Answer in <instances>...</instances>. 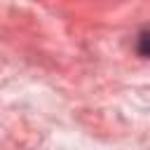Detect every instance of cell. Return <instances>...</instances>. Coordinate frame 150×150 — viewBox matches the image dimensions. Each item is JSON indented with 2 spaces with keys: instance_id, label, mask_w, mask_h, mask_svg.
<instances>
[{
  "instance_id": "cell-1",
  "label": "cell",
  "mask_w": 150,
  "mask_h": 150,
  "mask_svg": "<svg viewBox=\"0 0 150 150\" xmlns=\"http://www.w3.org/2000/svg\"><path fill=\"white\" fill-rule=\"evenodd\" d=\"M138 54H141V56H145V30H141V33H138Z\"/></svg>"
}]
</instances>
